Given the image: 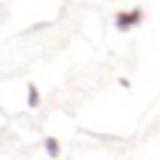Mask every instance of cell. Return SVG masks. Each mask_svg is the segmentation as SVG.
I'll use <instances>...</instances> for the list:
<instances>
[{"mask_svg":"<svg viewBox=\"0 0 160 160\" xmlns=\"http://www.w3.org/2000/svg\"><path fill=\"white\" fill-rule=\"evenodd\" d=\"M46 152L51 155V158L59 155V142H56V139H46Z\"/></svg>","mask_w":160,"mask_h":160,"instance_id":"cell-3","label":"cell"},{"mask_svg":"<svg viewBox=\"0 0 160 160\" xmlns=\"http://www.w3.org/2000/svg\"><path fill=\"white\" fill-rule=\"evenodd\" d=\"M142 22H144V11H142V8H131V11H120L118 16H115V27H118L120 32H128V29L139 27Z\"/></svg>","mask_w":160,"mask_h":160,"instance_id":"cell-1","label":"cell"},{"mask_svg":"<svg viewBox=\"0 0 160 160\" xmlns=\"http://www.w3.org/2000/svg\"><path fill=\"white\" fill-rule=\"evenodd\" d=\"M27 104H29V107H40V91H38L35 83L27 86Z\"/></svg>","mask_w":160,"mask_h":160,"instance_id":"cell-2","label":"cell"}]
</instances>
